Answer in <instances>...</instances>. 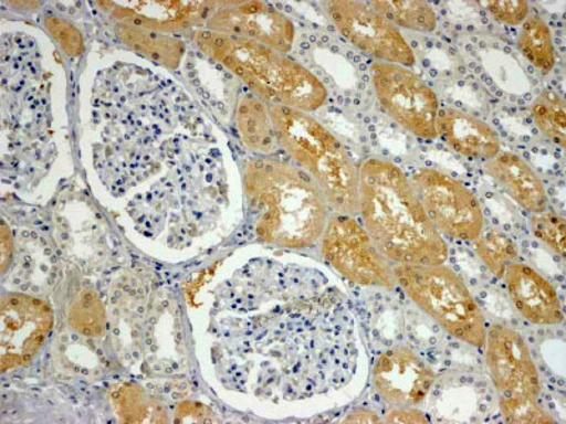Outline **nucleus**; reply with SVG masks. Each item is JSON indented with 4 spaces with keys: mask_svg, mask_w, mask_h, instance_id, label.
Instances as JSON below:
<instances>
[{
    "mask_svg": "<svg viewBox=\"0 0 566 424\" xmlns=\"http://www.w3.org/2000/svg\"><path fill=\"white\" fill-rule=\"evenodd\" d=\"M396 282L418 307L441 325L449 335L483 348L486 321L464 283L442 265H397Z\"/></svg>",
    "mask_w": 566,
    "mask_h": 424,
    "instance_id": "obj_5",
    "label": "nucleus"
},
{
    "mask_svg": "<svg viewBox=\"0 0 566 424\" xmlns=\"http://www.w3.org/2000/svg\"><path fill=\"white\" fill-rule=\"evenodd\" d=\"M518 49L534 67L548 73L555 65L553 35L544 20L531 17L524 20L518 34Z\"/></svg>",
    "mask_w": 566,
    "mask_h": 424,
    "instance_id": "obj_21",
    "label": "nucleus"
},
{
    "mask_svg": "<svg viewBox=\"0 0 566 424\" xmlns=\"http://www.w3.org/2000/svg\"><path fill=\"white\" fill-rule=\"evenodd\" d=\"M0 318L2 371L29 361L53 327V312L50 307L29 296H4Z\"/></svg>",
    "mask_w": 566,
    "mask_h": 424,
    "instance_id": "obj_10",
    "label": "nucleus"
},
{
    "mask_svg": "<svg viewBox=\"0 0 566 424\" xmlns=\"http://www.w3.org/2000/svg\"><path fill=\"white\" fill-rule=\"evenodd\" d=\"M237 125L242 140L258 153H270L276 144V134L270 110L255 97L241 100L237 109Z\"/></svg>",
    "mask_w": 566,
    "mask_h": 424,
    "instance_id": "obj_19",
    "label": "nucleus"
},
{
    "mask_svg": "<svg viewBox=\"0 0 566 424\" xmlns=\"http://www.w3.org/2000/svg\"><path fill=\"white\" fill-rule=\"evenodd\" d=\"M486 362L495 388L505 396L535 399L539 377L523 337L512 328L495 325L486 332Z\"/></svg>",
    "mask_w": 566,
    "mask_h": 424,
    "instance_id": "obj_11",
    "label": "nucleus"
},
{
    "mask_svg": "<svg viewBox=\"0 0 566 424\" xmlns=\"http://www.w3.org/2000/svg\"><path fill=\"white\" fill-rule=\"evenodd\" d=\"M531 114L541 132L553 140L554 144L565 148L566 144V115L564 99L555 93H543L531 106Z\"/></svg>",
    "mask_w": 566,
    "mask_h": 424,
    "instance_id": "obj_22",
    "label": "nucleus"
},
{
    "mask_svg": "<svg viewBox=\"0 0 566 424\" xmlns=\"http://www.w3.org/2000/svg\"><path fill=\"white\" fill-rule=\"evenodd\" d=\"M44 28L48 29L55 43L62 47L70 57H78L83 53L84 40L80 30L67 20L50 17L44 20Z\"/></svg>",
    "mask_w": 566,
    "mask_h": 424,
    "instance_id": "obj_26",
    "label": "nucleus"
},
{
    "mask_svg": "<svg viewBox=\"0 0 566 424\" xmlns=\"http://www.w3.org/2000/svg\"><path fill=\"white\" fill-rule=\"evenodd\" d=\"M212 32L254 40L280 53L291 52L295 26L271 4L262 2L229 3L209 20Z\"/></svg>",
    "mask_w": 566,
    "mask_h": 424,
    "instance_id": "obj_12",
    "label": "nucleus"
},
{
    "mask_svg": "<svg viewBox=\"0 0 566 424\" xmlns=\"http://www.w3.org/2000/svg\"><path fill=\"white\" fill-rule=\"evenodd\" d=\"M437 129L438 135L464 158L490 160L500 151V140L494 130L463 110H439Z\"/></svg>",
    "mask_w": 566,
    "mask_h": 424,
    "instance_id": "obj_16",
    "label": "nucleus"
},
{
    "mask_svg": "<svg viewBox=\"0 0 566 424\" xmlns=\"http://www.w3.org/2000/svg\"><path fill=\"white\" fill-rule=\"evenodd\" d=\"M195 42L201 52L224 65L258 95L274 100V105L310 113L325 104V85L310 70L265 44L212 30L197 32Z\"/></svg>",
    "mask_w": 566,
    "mask_h": 424,
    "instance_id": "obj_3",
    "label": "nucleus"
},
{
    "mask_svg": "<svg viewBox=\"0 0 566 424\" xmlns=\"http://www.w3.org/2000/svg\"><path fill=\"white\" fill-rule=\"evenodd\" d=\"M484 8L500 23L517 26L528 14V3L524 0H500V2H483Z\"/></svg>",
    "mask_w": 566,
    "mask_h": 424,
    "instance_id": "obj_28",
    "label": "nucleus"
},
{
    "mask_svg": "<svg viewBox=\"0 0 566 424\" xmlns=\"http://www.w3.org/2000/svg\"><path fill=\"white\" fill-rule=\"evenodd\" d=\"M531 230L541 242L565 256V220L555 212H539L531 219Z\"/></svg>",
    "mask_w": 566,
    "mask_h": 424,
    "instance_id": "obj_24",
    "label": "nucleus"
},
{
    "mask_svg": "<svg viewBox=\"0 0 566 424\" xmlns=\"http://www.w3.org/2000/svg\"><path fill=\"white\" fill-rule=\"evenodd\" d=\"M433 381L431 367L408 348L384 352L374 365V388L394 406L411 407L422 402Z\"/></svg>",
    "mask_w": 566,
    "mask_h": 424,
    "instance_id": "obj_13",
    "label": "nucleus"
},
{
    "mask_svg": "<svg viewBox=\"0 0 566 424\" xmlns=\"http://www.w3.org/2000/svg\"><path fill=\"white\" fill-rule=\"evenodd\" d=\"M374 10L387 18L396 26L431 33L437 28V14L427 2L412 0H384L368 3Z\"/></svg>",
    "mask_w": 566,
    "mask_h": 424,
    "instance_id": "obj_20",
    "label": "nucleus"
},
{
    "mask_svg": "<svg viewBox=\"0 0 566 424\" xmlns=\"http://www.w3.org/2000/svg\"><path fill=\"white\" fill-rule=\"evenodd\" d=\"M322 252L328 264L348 280L364 286H396L394 267L353 216L337 214L322 234Z\"/></svg>",
    "mask_w": 566,
    "mask_h": 424,
    "instance_id": "obj_6",
    "label": "nucleus"
},
{
    "mask_svg": "<svg viewBox=\"0 0 566 424\" xmlns=\"http://www.w3.org/2000/svg\"><path fill=\"white\" fill-rule=\"evenodd\" d=\"M12 246V244L9 245V235H8V226L7 224L2 225V269L7 271V264L9 259V252L8 247Z\"/></svg>",
    "mask_w": 566,
    "mask_h": 424,
    "instance_id": "obj_31",
    "label": "nucleus"
},
{
    "mask_svg": "<svg viewBox=\"0 0 566 424\" xmlns=\"http://www.w3.org/2000/svg\"><path fill=\"white\" fill-rule=\"evenodd\" d=\"M114 19L156 33L177 32L203 22L214 3L205 2H103Z\"/></svg>",
    "mask_w": 566,
    "mask_h": 424,
    "instance_id": "obj_14",
    "label": "nucleus"
},
{
    "mask_svg": "<svg viewBox=\"0 0 566 424\" xmlns=\"http://www.w3.org/2000/svg\"><path fill=\"white\" fill-rule=\"evenodd\" d=\"M502 412L505 421L518 424H551L554 423L547 413L541 409L534 399L524 396H505L502 401Z\"/></svg>",
    "mask_w": 566,
    "mask_h": 424,
    "instance_id": "obj_25",
    "label": "nucleus"
},
{
    "mask_svg": "<svg viewBox=\"0 0 566 424\" xmlns=\"http://www.w3.org/2000/svg\"><path fill=\"white\" fill-rule=\"evenodd\" d=\"M116 35L120 42L133 49L134 52L144 55L151 62L165 65V67H179L186 52L184 42L170 38V35L150 32L130 24L120 23L116 26Z\"/></svg>",
    "mask_w": 566,
    "mask_h": 424,
    "instance_id": "obj_18",
    "label": "nucleus"
},
{
    "mask_svg": "<svg viewBox=\"0 0 566 424\" xmlns=\"http://www.w3.org/2000/svg\"><path fill=\"white\" fill-rule=\"evenodd\" d=\"M411 183L434 229L454 240L474 241L483 231L479 201L462 183L441 171L418 169Z\"/></svg>",
    "mask_w": 566,
    "mask_h": 424,
    "instance_id": "obj_8",
    "label": "nucleus"
},
{
    "mask_svg": "<svg viewBox=\"0 0 566 424\" xmlns=\"http://www.w3.org/2000/svg\"><path fill=\"white\" fill-rule=\"evenodd\" d=\"M358 176V212L378 251L397 265H442L448 247L401 169L368 159Z\"/></svg>",
    "mask_w": 566,
    "mask_h": 424,
    "instance_id": "obj_1",
    "label": "nucleus"
},
{
    "mask_svg": "<svg viewBox=\"0 0 566 424\" xmlns=\"http://www.w3.org/2000/svg\"><path fill=\"white\" fill-rule=\"evenodd\" d=\"M484 168L513 197L515 203L534 214L544 212L548 200L543 181L518 156L509 151L497 153L488 160Z\"/></svg>",
    "mask_w": 566,
    "mask_h": 424,
    "instance_id": "obj_17",
    "label": "nucleus"
},
{
    "mask_svg": "<svg viewBox=\"0 0 566 424\" xmlns=\"http://www.w3.org/2000/svg\"><path fill=\"white\" fill-rule=\"evenodd\" d=\"M73 317L77 318L75 325L81 328V331L97 335L101 331V322L104 320L103 307L93 293H85L83 299L77 303Z\"/></svg>",
    "mask_w": 566,
    "mask_h": 424,
    "instance_id": "obj_27",
    "label": "nucleus"
},
{
    "mask_svg": "<svg viewBox=\"0 0 566 424\" xmlns=\"http://www.w3.org/2000/svg\"><path fill=\"white\" fill-rule=\"evenodd\" d=\"M248 204L256 239L282 247H305L321 239L327 200L316 181L290 165L250 161L245 170Z\"/></svg>",
    "mask_w": 566,
    "mask_h": 424,
    "instance_id": "obj_2",
    "label": "nucleus"
},
{
    "mask_svg": "<svg viewBox=\"0 0 566 424\" xmlns=\"http://www.w3.org/2000/svg\"><path fill=\"white\" fill-rule=\"evenodd\" d=\"M371 81L378 103L392 119L418 138H437L438 99L422 80L402 65L377 62Z\"/></svg>",
    "mask_w": 566,
    "mask_h": 424,
    "instance_id": "obj_7",
    "label": "nucleus"
},
{
    "mask_svg": "<svg viewBox=\"0 0 566 424\" xmlns=\"http://www.w3.org/2000/svg\"><path fill=\"white\" fill-rule=\"evenodd\" d=\"M388 423H427L422 413L418 411H412V409L402 407L398 409V411H394L388 413L387 416Z\"/></svg>",
    "mask_w": 566,
    "mask_h": 424,
    "instance_id": "obj_29",
    "label": "nucleus"
},
{
    "mask_svg": "<svg viewBox=\"0 0 566 424\" xmlns=\"http://www.w3.org/2000/svg\"><path fill=\"white\" fill-rule=\"evenodd\" d=\"M346 423H378L380 418L376 415V413L367 412V411H356L353 412L352 415L345 421Z\"/></svg>",
    "mask_w": 566,
    "mask_h": 424,
    "instance_id": "obj_30",
    "label": "nucleus"
},
{
    "mask_svg": "<svg viewBox=\"0 0 566 424\" xmlns=\"http://www.w3.org/2000/svg\"><path fill=\"white\" fill-rule=\"evenodd\" d=\"M326 8L338 32L361 52L380 60L381 63L407 67L416 64V54L396 24L370 4L340 0L326 3Z\"/></svg>",
    "mask_w": 566,
    "mask_h": 424,
    "instance_id": "obj_9",
    "label": "nucleus"
},
{
    "mask_svg": "<svg viewBox=\"0 0 566 424\" xmlns=\"http://www.w3.org/2000/svg\"><path fill=\"white\" fill-rule=\"evenodd\" d=\"M505 286L520 315L538 326H557L564 320L557 292L543 276L524 264L505 269Z\"/></svg>",
    "mask_w": 566,
    "mask_h": 424,
    "instance_id": "obj_15",
    "label": "nucleus"
},
{
    "mask_svg": "<svg viewBox=\"0 0 566 424\" xmlns=\"http://www.w3.org/2000/svg\"><path fill=\"white\" fill-rule=\"evenodd\" d=\"M277 141L315 179L327 203L340 214L358 212L360 176L340 141L302 110L272 105Z\"/></svg>",
    "mask_w": 566,
    "mask_h": 424,
    "instance_id": "obj_4",
    "label": "nucleus"
},
{
    "mask_svg": "<svg viewBox=\"0 0 566 424\" xmlns=\"http://www.w3.org/2000/svg\"><path fill=\"white\" fill-rule=\"evenodd\" d=\"M476 252L484 265L500 279L505 269L517 259V250L509 236L497 230L482 231V234L474 240Z\"/></svg>",
    "mask_w": 566,
    "mask_h": 424,
    "instance_id": "obj_23",
    "label": "nucleus"
}]
</instances>
